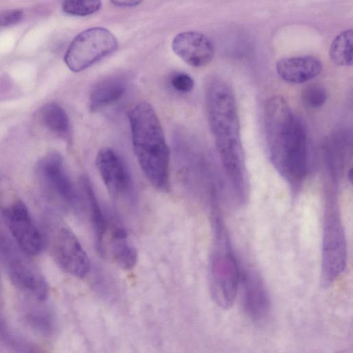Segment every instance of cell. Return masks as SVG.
<instances>
[{"instance_id": "obj_1", "label": "cell", "mask_w": 353, "mask_h": 353, "mask_svg": "<svg viewBox=\"0 0 353 353\" xmlns=\"http://www.w3.org/2000/svg\"><path fill=\"white\" fill-rule=\"evenodd\" d=\"M206 108L209 127L224 171L237 203L243 204L248 196V174L236 99L228 83L221 79L210 83Z\"/></svg>"}, {"instance_id": "obj_2", "label": "cell", "mask_w": 353, "mask_h": 353, "mask_svg": "<svg viewBox=\"0 0 353 353\" xmlns=\"http://www.w3.org/2000/svg\"><path fill=\"white\" fill-rule=\"evenodd\" d=\"M265 138L270 161L294 188L307 171V138L302 121L281 96L268 99L264 108Z\"/></svg>"}, {"instance_id": "obj_3", "label": "cell", "mask_w": 353, "mask_h": 353, "mask_svg": "<svg viewBox=\"0 0 353 353\" xmlns=\"http://www.w3.org/2000/svg\"><path fill=\"white\" fill-rule=\"evenodd\" d=\"M134 154L143 174L157 190L169 189L170 152L161 123L152 106L139 102L128 112Z\"/></svg>"}, {"instance_id": "obj_4", "label": "cell", "mask_w": 353, "mask_h": 353, "mask_svg": "<svg viewBox=\"0 0 353 353\" xmlns=\"http://www.w3.org/2000/svg\"><path fill=\"white\" fill-rule=\"evenodd\" d=\"M219 210L212 209L214 249L211 257V286L216 303L222 309L228 310L238 292L241 265L232 251Z\"/></svg>"}, {"instance_id": "obj_5", "label": "cell", "mask_w": 353, "mask_h": 353, "mask_svg": "<svg viewBox=\"0 0 353 353\" xmlns=\"http://www.w3.org/2000/svg\"><path fill=\"white\" fill-rule=\"evenodd\" d=\"M347 264V243L339 209L334 201L326 204L322 240L321 282L332 285L345 270Z\"/></svg>"}, {"instance_id": "obj_6", "label": "cell", "mask_w": 353, "mask_h": 353, "mask_svg": "<svg viewBox=\"0 0 353 353\" xmlns=\"http://www.w3.org/2000/svg\"><path fill=\"white\" fill-rule=\"evenodd\" d=\"M117 48V38L108 29L90 28L73 39L65 52L64 61L70 70L78 72L113 53Z\"/></svg>"}, {"instance_id": "obj_7", "label": "cell", "mask_w": 353, "mask_h": 353, "mask_svg": "<svg viewBox=\"0 0 353 353\" xmlns=\"http://www.w3.org/2000/svg\"><path fill=\"white\" fill-rule=\"evenodd\" d=\"M3 218L12 234L24 252L37 255L43 248L42 235L34 223L27 206L21 201L4 209Z\"/></svg>"}, {"instance_id": "obj_8", "label": "cell", "mask_w": 353, "mask_h": 353, "mask_svg": "<svg viewBox=\"0 0 353 353\" xmlns=\"http://www.w3.org/2000/svg\"><path fill=\"white\" fill-rule=\"evenodd\" d=\"M53 251L57 262L68 274L83 278L90 272V261L86 252L74 234L68 228H62L57 232Z\"/></svg>"}, {"instance_id": "obj_9", "label": "cell", "mask_w": 353, "mask_h": 353, "mask_svg": "<svg viewBox=\"0 0 353 353\" xmlns=\"http://www.w3.org/2000/svg\"><path fill=\"white\" fill-rule=\"evenodd\" d=\"M239 287L247 316L255 322L264 321L270 313V299L259 274L252 268H242L240 266Z\"/></svg>"}, {"instance_id": "obj_10", "label": "cell", "mask_w": 353, "mask_h": 353, "mask_svg": "<svg viewBox=\"0 0 353 353\" xmlns=\"http://www.w3.org/2000/svg\"><path fill=\"white\" fill-rule=\"evenodd\" d=\"M96 166L110 194L120 196L131 188L128 169L119 154L110 148H101L96 157Z\"/></svg>"}, {"instance_id": "obj_11", "label": "cell", "mask_w": 353, "mask_h": 353, "mask_svg": "<svg viewBox=\"0 0 353 353\" xmlns=\"http://www.w3.org/2000/svg\"><path fill=\"white\" fill-rule=\"evenodd\" d=\"M173 51L188 65L200 68L208 65L214 57V46L204 34L197 32L178 34L172 43Z\"/></svg>"}, {"instance_id": "obj_12", "label": "cell", "mask_w": 353, "mask_h": 353, "mask_svg": "<svg viewBox=\"0 0 353 353\" xmlns=\"http://www.w3.org/2000/svg\"><path fill=\"white\" fill-rule=\"evenodd\" d=\"M102 254L109 250L112 259L124 270H130L137 261L136 249L129 243L128 234L121 225L109 220L106 232L97 245Z\"/></svg>"}, {"instance_id": "obj_13", "label": "cell", "mask_w": 353, "mask_h": 353, "mask_svg": "<svg viewBox=\"0 0 353 353\" xmlns=\"http://www.w3.org/2000/svg\"><path fill=\"white\" fill-rule=\"evenodd\" d=\"M39 173L45 183L61 199L70 203L75 201L77 195L73 184L59 154L53 152L45 157L39 164Z\"/></svg>"}, {"instance_id": "obj_14", "label": "cell", "mask_w": 353, "mask_h": 353, "mask_svg": "<svg viewBox=\"0 0 353 353\" xmlns=\"http://www.w3.org/2000/svg\"><path fill=\"white\" fill-rule=\"evenodd\" d=\"M276 70L283 81L299 84L319 76L323 70V64L321 60L312 56L288 57L276 63Z\"/></svg>"}, {"instance_id": "obj_15", "label": "cell", "mask_w": 353, "mask_h": 353, "mask_svg": "<svg viewBox=\"0 0 353 353\" xmlns=\"http://www.w3.org/2000/svg\"><path fill=\"white\" fill-rule=\"evenodd\" d=\"M9 271L12 283L20 290L40 301L48 298V284L44 276L31 264L17 261L11 263Z\"/></svg>"}, {"instance_id": "obj_16", "label": "cell", "mask_w": 353, "mask_h": 353, "mask_svg": "<svg viewBox=\"0 0 353 353\" xmlns=\"http://www.w3.org/2000/svg\"><path fill=\"white\" fill-rule=\"evenodd\" d=\"M127 87V79L121 76L114 75L101 80L90 91L88 100L90 111L97 112L116 103L123 96Z\"/></svg>"}, {"instance_id": "obj_17", "label": "cell", "mask_w": 353, "mask_h": 353, "mask_svg": "<svg viewBox=\"0 0 353 353\" xmlns=\"http://www.w3.org/2000/svg\"><path fill=\"white\" fill-rule=\"evenodd\" d=\"M44 125L53 133L66 137L70 131V123L65 110L59 104L52 102L46 104L40 111Z\"/></svg>"}, {"instance_id": "obj_18", "label": "cell", "mask_w": 353, "mask_h": 353, "mask_svg": "<svg viewBox=\"0 0 353 353\" xmlns=\"http://www.w3.org/2000/svg\"><path fill=\"white\" fill-rule=\"evenodd\" d=\"M353 31L352 29L341 32L331 43L329 56L330 60L339 66L352 65Z\"/></svg>"}, {"instance_id": "obj_19", "label": "cell", "mask_w": 353, "mask_h": 353, "mask_svg": "<svg viewBox=\"0 0 353 353\" xmlns=\"http://www.w3.org/2000/svg\"><path fill=\"white\" fill-rule=\"evenodd\" d=\"M327 94L325 89L318 84L306 86L301 92V99L303 105L312 110L319 109L325 103Z\"/></svg>"}, {"instance_id": "obj_20", "label": "cell", "mask_w": 353, "mask_h": 353, "mask_svg": "<svg viewBox=\"0 0 353 353\" xmlns=\"http://www.w3.org/2000/svg\"><path fill=\"white\" fill-rule=\"evenodd\" d=\"M101 7V0H63L62 3V9L65 12L81 17L93 14Z\"/></svg>"}, {"instance_id": "obj_21", "label": "cell", "mask_w": 353, "mask_h": 353, "mask_svg": "<svg viewBox=\"0 0 353 353\" xmlns=\"http://www.w3.org/2000/svg\"><path fill=\"white\" fill-rule=\"evenodd\" d=\"M170 84L176 91L186 93L192 91L194 85V82L189 74L180 72L172 76L170 78Z\"/></svg>"}, {"instance_id": "obj_22", "label": "cell", "mask_w": 353, "mask_h": 353, "mask_svg": "<svg viewBox=\"0 0 353 353\" xmlns=\"http://www.w3.org/2000/svg\"><path fill=\"white\" fill-rule=\"evenodd\" d=\"M23 12L21 10L14 9L0 12V27L10 26L19 23L23 18Z\"/></svg>"}, {"instance_id": "obj_23", "label": "cell", "mask_w": 353, "mask_h": 353, "mask_svg": "<svg viewBox=\"0 0 353 353\" xmlns=\"http://www.w3.org/2000/svg\"><path fill=\"white\" fill-rule=\"evenodd\" d=\"M111 2L117 6L131 7L140 4L143 0H110Z\"/></svg>"}]
</instances>
